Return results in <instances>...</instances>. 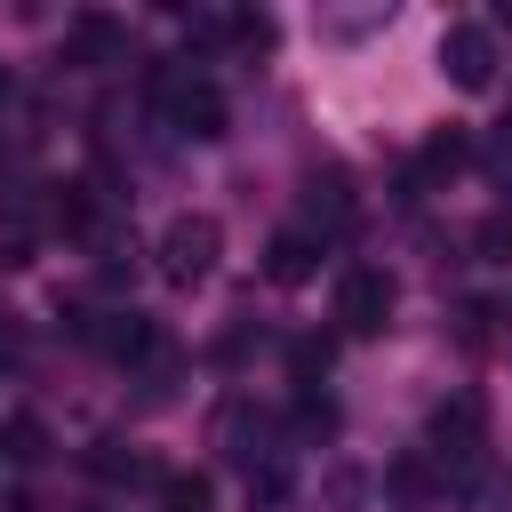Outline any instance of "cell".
Here are the masks:
<instances>
[{
    "label": "cell",
    "instance_id": "obj_2",
    "mask_svg": "<svg viewBox=\"0 0 512 512\" xmlns=\"http://www.w3.org/2000/svg\"><path fill=\"white\" fill-rule=\"evenodd\" d=\"M152 256H160V280H168V288H200V280L216 272V256H224V224L184 208V216L160 224V248H152Z\"/></svg>",
    "mask_w": 512,
    "mask_h": 512
},
{
    "label": "cell",
    "instance_id": "obj_10",
    "mask_svg": "<svg viewBox=\"0 0 512 512\" xmlns=\"http://www.w3.org/2000/svg\"><path fill=\"white\" fill-rule=\"evenodd\" d=\"M472 160V144H464V128H440V136H424V152H416V168H408V200L424 192V184H440V176H456Z\"/></svg>",
    "mask_w": 512,
    "mask_h": 512
},
{
    "label": "cell",
    "instance_id": "obj_17",
    "mask_svg": "<svg viewBox=\"0 0 512 512\" xmlns=\"http://www.w3.org/2000/svg\"><path fill=\"white\" fill-rule=\"evenodd\" d=\"M288 368H296V384L312 392V384L328 376V336H296V344H288Z\"/></svg>",
    "mask_w": 512,
    "mask_h": 512
},
{
    "label": "cell",
    "instance_id": "obj_21",
    "mask_svg": "<svg viewBox=\"0 0 512 512\" xmlns=\"http://www.w3.org/2000/svg\"><path fill=\"white\" fill-rule=\"evenodd\" d=\"M8 88H16V80H8V64H0V104H8Z\"/></svg>",
    "mask_w": 512,
    "mask_h": 512
},
{
    "label": "cell",
    "instance_id": "obj_19",
    "mask_svg": "<svg viewBox=\"0 0 512 512\" xmlns=\"http://www.w3.org/2000/svg\"><path fill=\"white\" fill-rule=\"evenodd\" d=\"M296 432H312V440H328V432H336V408H328L320 392H304V400H296Z\"/></svg>",
    "mask_w": 512,
    "mask_h": 512
},
{
    "label": "cell",
    "instance_id": "obj_12",
    "mask_svg": "<svg viewBox=\"0 0 512 512\" xmlns=\"http://www.w3.org/2000/svg\"><path fill=\"white\" fill-rule=\"evenodd\" d=\"M32 256H40V224L8 208V216H0V272H24Z\"/></svg>",
    "mask_w": 512,
    "mask_h": 512
},
{
    "label": "cell",
    "instance_id": "obj_13",
    "mask_svg": "<svg viewBox=\"0 0 512 512\" xmlns=\"http://www.w3.org/2000/svg\"><path fill=\"white\" fill-rule=\"evenodd\" d=\"M472 248H480V264H512V200L472 224Z\"/></svg>",
    "mask_w": 512,
    "mask_h": 512
},
{
    "label": "cell",
    "instance_id": "obj_5",
    "mask_svg": "<svg viewBox=\"0 0 512 512\" xmlns=\"http://www.w3.org/2000/svg\"><path fill=\"white\" fill-rule=\"evenodd\" d=\"M440 72H448L464 96L496 88V32H488V24H448V32H440Z\"/></svg>",
    "mask_w": 512,
    "mask_h": 512
},
{
    "label": "cell",
    "instance_id": "obj_11",
    "mask_svg": "<svg viewBox=\"0 0 512 512\" xmlns=\"http://www.w3.org/2000/svg\"><path fill=\"white\" fill-rule=\"evenodd\" d=\"M304 208H312L320 224H344V216H352V184H344V168L312 176V184H304Z\"/></svg>",
    "mask_w": 512,
    "mask_h": 512
},
{
    "label": "cell",
    "instance_id": "obj_9",
    "mask_svg": "<svg viewBox=\"0 0 512 512\" xmlns=\"http://www.w3.org/2000/svg\"><path fill=\"white\" fill-rule=\"evenodd\" d=\"M264 272H272L280 288H304V280L320 272V240H312V232H272V240H264Z\"/></svg>",
    "mask_w": 512,
    "mask_h": 512
},
{
    "label": "cell",
    "instance_id": "obj_18",
    "mask_svg": "<svg viewBox=\"0 0 512 512\" xmlns=\"http://www.w3.org/2000/svg\"><path fill=\"white\" fill-rule=\"evenodd\" d=\"M96 472H104V480H152V456H136V448H120V440H104V448H96Z\"/></svg>",
    "mask_w": 512,
    "mask_h": 512
},
{
    "label": "cell",
    "instance_id": "obj_20",
    "mask_svg": "<svg viewBox=\"0 0 512 512\" xmlns=\"http://www.w3.org/2000/svg\"><path fill=\"white\" fill-rule=\"evenodd\" d=\"M40 448H48V432H40L32 416H16V424H8V456H16V464H40Z\"/></svg>",
    "mask_w": 512,
    "mask_h": 512
},
{
    "label": "cell",
    "instance_id": "obj_16",
    "mask_svg": "<svg viewBox=\"0 0 512 512\" xmlns=\"http://www.w3.org/2000/svg\"><path fill=\"white\" fill-rule=\"evenodd\" d=\"M216 40H232V48H240V56H264V48H272V24H264V16H248V8H240V16H216Z\"/></svg>",
    "mask_w": 512,
    "mask_h": 512
},
{
    "label": "cell",
    "instance_id": "obj_7",
    "mask_svg": "<svg viewBox=\"0 0 512 512\" xmlns=\"http://www.w3.org/2000/svg\"><path fill=\"white\" fill-rule=\"evenodd\" d=\"M128 56V24L120 16H104V8H80L72 16V32H64V64H120Z\"/></svg>",
    "mask_w": 512,
    "mask_h": 512
},
{
    "label": "cell",
    "instance_id": "obj_14",
    "mask_svg": "<svg viewBox=\"0 0 512 512\" xmlns=\"http://www.w3.org/2000/svg\"><path fill=\"white\" fill-rule=\"evenodd\" d=\"M248 504H256V512H280V504H288V464H280V456L248 464Z\"/></svg>",
    "mask_w": 512,
    "mask_h": 512
},
{
    "label": "cell",
    "instance_id": "obj_6",
    "mask_svg": "<svg viewBox=\"0 0 512 512\" xmlns=\"http://www.w3.org/2000/svg\"><path fill=\"white\" fill-rule=\"evenodd\" d=\"M88 344H96L104 360H120V368H152V360L168 352L144 312H104V320H88Z\"/></svg>",
    "mask_w": 512,
    "mask_h": 512
},
{
    "label": "cell",
    "instance_id": "obj_3",
    "mask_svg": "<svg viewBox=\"0 0 512 512\" xmlns=\"http://www.w3.org/2000/svg\"><path fill=\"white\" fill-rule=\"evenodd\" d=\"M392 304H400V280L384 264H352L336 280V328L344 336H384L392 328Z\"/></svg>",
    "mask_w": 512,
    "mask_h": 512
},
{
    "label": "cell",
    "instance_id": "obj_15",
    "mask_svg": "<svg viewBox=\"0 0 512 512\" xmlns=\"http://www.w3.org/2000/svg\"><path fill=\"white\" fill-rule=\"evenodd\" d=\"M208 480L200 472H160V512H208Z\"/></svg>",
    "mask_w": 512,
    "mask_h": 512
},
{
    "label": "cell",
    "instance_id": "obj_4",
    "mask_svg": "<svg viewBox=\"0 0 512 512\" xmlns=\"http://www.w3.org/2000/svg\"><path fill=\"white\" fill-rule=\"evenodd\" d=\"M424 448H432L440 464H480V448H488V408H480L472 392L440 400V408H432V432H424Z\"/></svg>",
    "mask_w": 512,
    "mask_h": 512
},
{
    "label": "cell",
    "instance_id": "obj_8",
    "mask_svg": "<svg viewBox=\"0 0 512 512\" xmlns=\"http://www.w3.org/2000/svg\"><path fill=\"white\" fill-rule=\"evenodd\" d=\"M48 232H64V240H96V184H80V176L48 184Z\"/></svg>",
    "mask_w": 512,
    "mask_h": 512
},
{
    "label": "cell",
    "instance_id": "obj_1",
    "mask_svg": "<svg viewBox=\"0 0 512 512\" xmlns=\"http://www.w3.org/2000/svg\"><path fill=\"white\" fill-rule=\"evenodd\" d=\"M144 88H152V104L168 112V128H176V136H192V144H216V136H224V88H216V80L152 64V72H144Z\"/></svg>",
    "mask_w": 512,
    "mask_h": 512
}]
</instances>
